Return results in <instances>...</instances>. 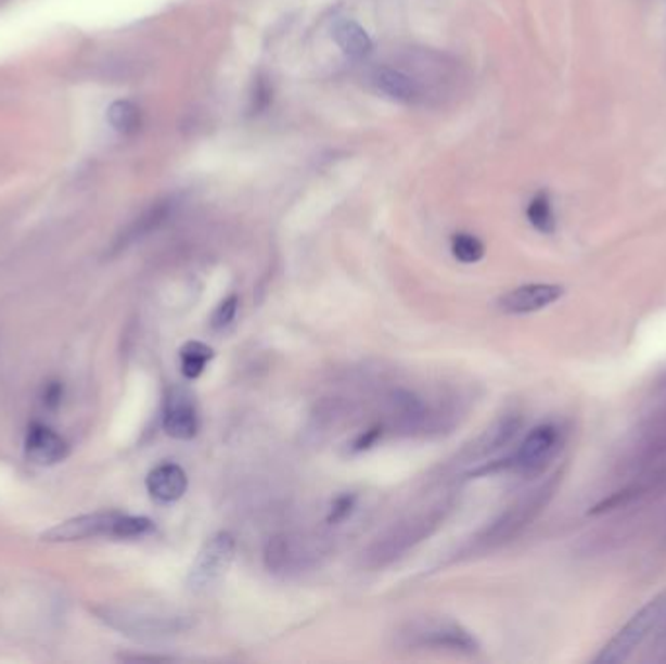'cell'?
I'll return each mask as SVG.
<instances>
[{
  "mask_svg": "<svg viewBox=\"0 0 666 664\" xmlns=\"http://www.w3.org/2000/svg\"><path fill=\"white\" fill-rule=\"evenodd\" d=\"M450 511H452V499L440 497L435 503L406 514L404 519L394 522L382 532L381 536L374 538L371 546L362 553V565L371 571L388 567L421 541L427 540L428 536H433L440 528V524L447 521Z\"/></svg>",
  "mask_w": 666,
  "mask_h": 664,
  "instance_id": "obj_1",
  "label": "cell"
},
{
  "mask_svg": "<svg viewBox=\"0 0 666 664\" xmlns=\"http://www.w3.org/2000/svg\"><path fill=\"white\" fill-rule=\"evenodd\" d=\"M330 553L328 538L310 532H279L264 550L266 570L277 577H298L316 570Z\"/></svg>",
  "mask_w": 666,
  "mask_h": 664,
  "instance_id": "obj_2",
  "label": "cell"
},
{
  "mask_svg": "<svg viewBox=\"0 0 666 664\" xmlns=\"http://www.w3.org/2000/svg\"><path fill=\"white\" fill-rule=\"evenodd\" d=\"M107 626L135 639H168L193 627V616L158 606H110L98 610Z\"/></svg>",
  "mask_w": 666,
  "mask_h": 664,
  "instance_id": "obj_3",
  "label": "cell"
},
{
  "mask_svg": "<svg viewBox=\"0 0 666 664\" xmlns=\"http://www.w3.org/2000/svg\"><path fill=\"white\" fill-rule=\"evenodd\" d=\"M398 646L411 651H450L460 655H476L479 643L466 627L447 616L411 617L396 631Z\"/></svg>",
  "mask_w": 666,
  "mask_h": 664,
  "instance_id": "obj_4",
  "label": "cell"
},
{
  "mask_svg": "<svg viewBox=\"0 0 666 664\" xmlns=\"http://www.w3.org/2000/svg\"><path fill=\"white\" fill-rule=\"evenodd\" d=\"M154 531V522L146 516L104 511V513L82 514L65 522H59L41 538L46 541H80L90 538H141Z\"/></svg>",
  "mask_w": 666,
  "mask_h": 664,
  "instance_id": "obj_5",
  "label": "cell"
},
{
  "mask_svg": "<svg viewBox=\"0 0 666 664\" xmlns=\"http://www.w3.org/2000/svg\"><path fill=\"white\" fill-rule=\"evenodd\" d=\"M563 443L565 437L560 425L542 423L523 438V443L513 455L494 462H484V465L474 470V475L496 474V472H514L521 475L543 474L546 468L560 455Z\"/></svg>",
  "mask_w": 666,
  "mask_h": 664,
  "instance_id": "obj_6",
  "label": "cell"
},
{
  "mask_svg": "<svg viewBox=\"0 0 666 664\" xmlns=\"http://www.w3.org/2000/svg\"><path fill=\"white\" fill-rule=\"evenodd\" d=\"M400 68L415 80L423 94V102L433 98H447L460 82L457 63L433 49H410L406 58L401 59Z\"/></svg>",
  "mask_w": 666,
  "mask_h": 664,
  "instance_id": "obj_7",
  "label": "cell"
},
{
  "mask_svg": "<svg viewBox=\"0 0 666 664\" xmlns=\"http://www.w3.org/2000/svg\"><path fill=\"white\" fill-rule=\"evenodd\" d=\"M553 489H555V480H550L538 489H533L521 499H516L496 522H491V526H487L484 534H479L477 548L494 550L516 538L538 514L542 513L543 507L552 499Z\"/></svg>",
  "mask_w": 666,
  "mask_h": 664,
  "instance_id": "obj_8",
  "label": "cell"
},
{
  "mask_svg": "<svg viewBox=\"0 0 666 664\" xmlns=\"http://www.w3.org/2000/svg\"><path fill=\"white\" fill-rule=\"evenodd\" d=\"M666 617V592L649 600L626 626L604 646L600 655L594 659L597 664L626 663L629 656L638 651L641 643L657 629Z\"/></svg>",
  "mask_w": 666,
  "mask_h": 664,
  "instance_id": "obj_9",
  "label": "cell"
},
{
  "mask_svg": "<svg viewBox=\"0 0 666 664\" xmlns=\"http://www.w3.org/2000/svg\"><path fill=\"white\" fill-rule=\"evenodd\" d=\"M236 553V540L229 532H219L203 544L188 575V587L193 592H205L225 579Z\"/></svg>",
  "mask_w": 666,
  "mask_h": 664,
  "instance_id": "obj_10",
  "label": "cell"
},
{
  "mask_svg": "<svg viewBox=\"0 0 666 664\" xmlns=\"http://www.w3.org/2000/svg\"><path fill=\"white\" fill-rule=\"evenodd\" d=\"M163 427L166 435L191 440L200 431V416L190 390L171 386L164 398Z\"/></svg>",
  "mask_w": 666,
  "mask_h": 664,
  "instance_id": "obj_11",
  "label": "cell"
},
{
  "mask_svg": "<svg viewBox=\"0 0 666 664\" xmlns=\"http://www.w3.org/2000/svg\"><path fill=\"white\" fill-rule=\"evenodd\" d=\"M521 427H523V419L516 413H507L503 418L497 419L476 440H472L462 450L460 455V458L464 460L462 464H472L477 460H484L487 456L496 455L518 435Z\"/></svg>",
  "mask_w": 666,
  "mask_h": 664,
  "instance_id": "obj_12",
  "label": "cell"
},
{
  "mask_svg": "<svg viewBox=\"0 0 666 664\" xmlns=\"http://www.w3.org/2000/svg\"><path fill=\"white\" fill-rule=\"evenodd\" d=\"M565 295L562 285L550 283H530V285L516 286L513 291L504 293L499 298V310L504 314H533L558 303Z\"/></svg>",
  "mask_w": 666,
  "mask_h": 664,
  "instance_id": "obj_13",
  "label": "cell"
},
{
  "mask_svg": "<svg viewBox=\"0 0 666 664\" xmlns=\"http://www.w3.org/2000/svg\"><path fill=\"white\" fill-rule=\"evenodd\" d=\"M26 456L34 464L53 465L63 462L68 456V443L48 427L46 423L34 421L26 433Z\"/></svg>",
  "mask_w": 666,
  "mask_h": 664,
  "instance_id": "obj_14",
  "label": "cell"
},
{
  "mask_svg": "<svg viewBox=\"0 0 666 664\" xmlns=\"http://www.w3.org/2000/svg\"><path fill=\"white\" fill-rule=\"evenodd\" d=\"M146 489L156 501L161 503H174L180 501L183 494L188 491V474L178 464L156 465L146 475Z\"/></svg>",
  "mask_w": 666,
  "mask_h": 664,
  "instance_id": "obj_15",
  "label": "cell"
},
{
  "mask_svg": "<svg viewBox=\"0 0 666 664\" xmlns=\"http://www.w3.org/2000/svg\"><path fill=\"white\" fill-rule=\"evenodd\" d=\"M372 85L382 94L390 95L392 100L401 104H421L423 94L406 71L400 67H376L371 76Z\"/></svg>",
  "mask_w": 666,
  "mask_h": 664,
  "instance_id": "obj_16",
  "label": "cell"
},
{
  "mask_svg": "<svg viewBox=\"0 0 666 664\" xmlns=\"http://www.w3.org/2000/svg\"><path fill=\"white\" fill-rule=\"evenodd\" d=\"M171 209H174V201L164 200L154 203L153 207L149 210H144L143 215L139 219H135L133 225H129V228L125 230L124 234L117 240V247L131 246L137 240L149 237L154 230L163 227L166 220L170 219Z\"/></svg>",
  "mask_w": 666,
  "mask_h": 664,
  "instance_id": "obj_17",
  "label": "cell"
},
{
  "mask_svg": "<svg viewBox=\"0 0 666 664\" xmlns=\"http://www.w3.org/2000/svg\"><path fill=\"white\" fill-rule=\"evenodd\" d=\"M333 36L347 58L364 59L371 53L372 41L369 34L355 22H342Z\"/></svg>",
  "mask_w": 666,
  "mask_h": 664,
  "instance_id": "obj_18",
  "label": "cell"
},
{
  "mask_svg": "<svg viewBox=\"0 0 666 664\" xmlns=\"http://www.w3.org/2000/svg\"><path fill=\"white\" fill-rule=\"evenodd\" d=\"M215 352L201 342H188L180 349L181 374L188 380L200 379L205 367L213 361Z\"/></svg>",
  "mask_w": 666,
  "mask_h": 664,
  "instance_id": "obj_19",
  "label": "cell"
},
{
  "mask_svg": "<svg viewBox=\"0 0 666 664\" xmlns=\"http://www.w3.org/2000/svg\"><path fill=\"white\" fill-rule=\"evenodd\" d=\"M107 122L117 133L133 135L143 125V114H141L139 105H135L133 102L117 100L107 110Z\"/></svg>",
  "mask_w": 666,
  "mask_h": 664,
  "instance_id": "obj_20",
  "label": "cell"
},
{
  "mask_svg": "<svg viewBox=\"0 0 666 664\" xmlns=\"http://www.w3.org/2000/svg\"><path fill=\"white\" fill-rule=\"evenodd\" d=\"M526 217L538 232H542V234L555 232V215H553L552 201L548 197V193H538L530 201V205L526 209Z\"/></svg>",
  "mask_w": 666,
  "mask_h": 664,
  "instance_id": "obj_21",
  "label": "cell"
},
{
  "mask_svg": "<svg viewBox=\"0 0 666 664\" xmlns=\"http://www.w3.org/2000/svg\"><path fill=\"white\" fill-rule=\"evenodd\" d=\"M452 256L457 257L460 264H477L486 256V246L479 238L462 232L452 238Z\"/></svg>",
  "mask_w": 666,
  "mask_h": 664,
  "instance_id": "obj_22",
  "label": "cell"
},
{
  "mask_svg": "<svg viewBox=\"0 0 666 664\" xmlns=\"http://www.w3.org/2000/svg\"><path fill=\"white\" fill-rule=\"evenodd\" d=\"M236 312H239V296L230 295L217 306V310L210 316V328L215 332L229 328L230 323L234 322Z\"/></svg>",
  "mask_w": 666,
  "mask_h": 664,
  "instance_id": "obj_23",
  "label": "cell"
},
{
  "mask_svg": "<svg viewBox=\"0 0 666 664\" xmlns=\"http://www.w3.org/2000/svg\"><path fill=\"white\" fill-rule=\"evenodd\" d=\"M357 507V497L353 494H343L335 499L328 514V522L330 524H342L351 516L353 509Z\"/></svg>",
  "mask_w": 666,
  "mask_h": 664,
  "instance_id": "obj_24",
  "label": "cell"
},
{
  "mask_svg": "<svg viewBox=\"0 0 666 664\" xmlns=\"http://www.w3.org/2000/svg\"><path fill=\"white\" fill-rule=\"evenodd\" d=\"M63 396H65V388H63V382H59V380H53V382H48L46 384V388H43V406L46 408L51 409V411H55V409L61 406V401H63Z\"/></svg>",
  "mask_w": 666,
  "mask_h": 664,
  "instance_id": "obj_25",
  "label": "cell"
},
{
  "mask_svg": "<svg viewBox=\"0 0 666 664\" xmlns=\"http://www.w3.org/2000/svg\"><path fill=\"white\" fill-rule=\"evenodd\" d=\"M382 431L384 427L382 425H376V427L367 429L364 433H361L359 437L353 440V450L355 452H362V450H369L371 446L376 445L382 437Z\"/></svg>",
  "mask_w": 666,
  "mask_h": 664,
  "instance_id": "obj_26",
  "label": "cell"
}]
</instances>
